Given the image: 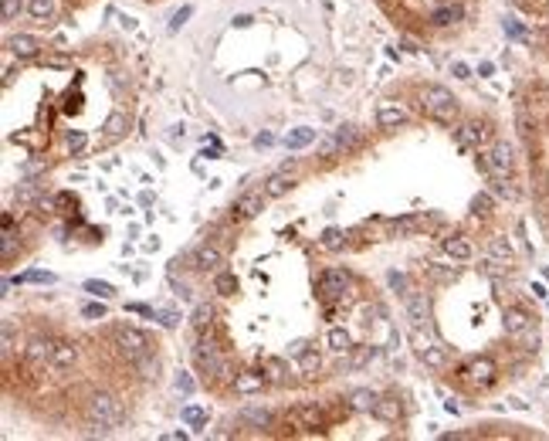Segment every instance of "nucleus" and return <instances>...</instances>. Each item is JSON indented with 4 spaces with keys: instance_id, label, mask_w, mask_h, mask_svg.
Wrapping results in <instances>:
<instances>
[{
    "instance_id": "052dcab7",
    "label": "nucleus",
    "mask_w": 549,
    "mask_h": 441,
    "mask_svg": "<svg viewBox=\"0 0 549 441\" xmlns=\"http://www.w3.org/2000/svg\"><path fill=\"white\" fill-rule=\"evenodd\" d=\"M234 24H237V28H248V24H251V17H248V14H237Z\"/></svg>"
},
{
    "instance_id": "f3484780",
    "label": "nucleus",
    "mask_w": 549,
    "mask_h": 441,
    "mask_svg": "<svg viewBox=\"0 0 549 441\" xmlns=\"http://www.w3.org/2000/svg\"><path fill=\"white\" fill-rule=\"evenodd\" d=\"M292 190V177H288V170H278L268 177V184H265V194L268 197H285Z\"/></svg>"
},
{
    "instance_id": "cd10ccee",
    "label": "nucleus",
    "mask_w": 549,
    "mask_h": 441,
    "mask_svg": "<svg viewBox=\"0 0 549 441\" xmlns=\"http://www.w3.org/2000/svg\"><path fill=\"white\" fill-rule=\"evenodd\" d=\"M329 350L350 353V350H353V346H350V333H346V329H329Z\"/></svg>"
},
{
    "instance_id": "5701e85b",
    "label": "nucleus",
    "mask_w": 549,
    "mask_h": 441,
    "mask_svg": "<svg viewBox=\"0 0 549 441\" xmlns=\"http://www.w3.org/2000/svg\"><path fill=\"white\" fill-rule=\"evenodd\" d=\"M292 421H302L306 428H322V411L312 407V404H306V407L292 411Z\"/></svg>"
},
{
    "instance_id": "4be33fe9",
    "label": "nucleus",
    "mask_w": 549,
    "mask_h": 441,
    "mask_svg": "<svg viewBox=\"0 0 549 441\" xmlns=\"http://www.w3.org/2000/svg\"><path fill=\"white\" fill-rule=\"evenodd\" d=\"M126 129H129V119H126V112H112L106 126H102V133H106V139H119V136H126Z\"/></svg>"
},
{
    "instance_id": "0eeeda50",
    "label": "nucleus",
    "mask_w": 549,
    "mask_h": 441,
    "mask_svg": "<svg viewBox=\"0 0 549 441\" xmlns=\"http://www.w3.org/2000/svg\"><path fill=\"white\" fill-rule=\"evenodd\" d=\"M194 360H197V366H203V370H221V373H228V366L221 363V353H217V343H214L210 336H200V340H197Z\"/></svg>"
},
{
    "instance_id": "e433bc0d",
    "label": "nucleus",
    "mask_w": 549,
    "mask_h": 441,
    "mask_svg": "<svg viewBox=\"0 0 549 441\" xmlns=\"http://www.w3.org/2000/svg\"><path fill=\"white\" fill-rule=\"evenodd\" d=\"M28 10H31L38 21H44V17H51L54 3H51V0H28Z\"/></svg>"
},
{
    "instance_id": "9b49d317",
    "label": "nucleus",
    "mask_w": 549,
    "mask_h": 441,
    "mask_svg": "<svg viewBox=\"0 0 549 441\" xmlns=\"http://www.w3.org/2000/svg\"><path fill=\"white\" fill-rule=\"evenodd\" d=\"M75 360H79V350H75V343H54V353H51V370H68V366H75Z\"/></svg>"
},
{
    "instance_id": "7ed1b4c3",
    "label": "nucleus",
    "mask_w": 549,
    "mask_h": 441,
    "mask_svg": "<svg viewBox=\"0 0 549 441\" xmlns=\"http://www.w3.org/2000/svg\"><path fill=\"white\" fill-rule=\"evenodd\" d=\"M112 343H116V350L129 363H136L139 357H146V353H150V340H146V333H143V329H136V326H126V322L112 329Z\"/></svg>"
},
{
    "instance_id": "2eb2a0df",
    "label": "nucleus",
    "mask_w": 549,
    "mask_h": 441,
    "mask_svg": "<svg viewBox=\"0 0 549 441\" xmlns=\"http://www.w3.org/2000/svg\"><path fill=\"white\" fill-rule=\"evenodd\" d=\"M51 353H54V343L51 340H31L28 343V360L34 363V366H44V363H51Z\"/></svg>"
},
{
    "instance_id": "a211bd4d",
    "label": "nucleus",
    "mask_w": 549,
    "mask_h": 441,
    "mask_svg": "<svg viewBox=\"0 0 549 441\" xmlns=\"http://www.w3.org/2000/svg\"><path fill=\"white\" fill-rule=\"evenodd\" d=\"M417 357L428 363V366H434V370H441V366H444V350H441V346H434V343L417 340Z\"/></svg>"
},
{
    "instance_id": "bb28decb",
    "label": "nucleus",
    "mask_w": 549,
    "mask_h": 441,
    "mask_svg": "<svg viewBox=\"0 0 549 441\" xmlns=\"http://www.w3.org/2000/svg\"><path fill=\"white\" fill-rule=\"evenodd\" d=\"M444 251H448L455 262H468L471 258V244L465 238H448L444 241Z\"/></svg>"
},
{
    "instance_id": "1a4fd4ad",
    "label": "nucleus",
    "mask_w": 549,
    "mask_h": 441,
    "mask_svg": "<svg viewBox=\"0 0 549 441\" xmlns=\"http://www.w3.org/2000/svg\"><path fill=\"white\" fill-rule=\"evenodd\" d=\"M502 326H506V333H509V336H522V333H529V329H532V316H529L522 306H509V309H506V316H502Z\"/></svg>"
},
{
    "instance_id": "393cba45",
    "label": "nucleus",
    "mask_w": 549,
    "mask_h": 441,
    "mask_svg": "<svg viewBox=\"0 0 549 441\" xmlns=\"http://www.w3.org/2000/svg\"><path fill=\"white\" fill-rule=\"evenodd\" d=\"M380 401V394H373V391H353L350 394V407L353 411H373Z\"/></svg>"
},
{
    "instance_id": "f257e3e1",
    "label": "nucleus",
    "mask_w": 549,
    "mask_h": 441,
    "mask_svg": "<svg viewBox=\"0 0 549 441\" xmlns=\"http://www.w3.org/2000/svg\"><path fill=\"white\" fill-rule=\"evenodd\" d=\"M85 421H88L92 431L109 435V431H116L119 421H122V407H119V401L112 394H92L88 407H85Z\"/></svg>"
},
{
    "instance_id": "c756f323",
    "label": "nucleus",
    "mask_w": 549,
    "mask_h": 441,
    "mask_svg": "<svg viewBox=\"0 0 549 441\" xmlns=\"http://www.w3.org/2000/svg\"><path fill=\"white\" fill-rule=\"evenodd\" d=\"M319 366H322V357H319L315 350H306V353L299 357V370H302L306 377H312V373L319 370Z\"/></svg>"
},
{
    "instance_id": "6e6d98bb",
    "label": "nucleus",
    "mask_w": 549,
    "mask_h": 441,
    "mask_svg": "<svg viewBox=\"0 0 549 441\" xmlns=\"http://www.w3.org/2000/svg\"><path fill=\"white\" fill-rule=\"evenodd\" d=\"M306 350H309V343H306V340H295V343L288 346V357H302Z\"/></svg>"
},
{
    "instance_id": "4d7b16f0",
    "label": "nucleus",
    "mask_w": 549,
    "mask_h": 441,
    "mask_svg": "<svg viewBox=\"0 0 549 441\" xmlns=\"http://www.w3.org/2000/svg\"><path fill=\"white\" fill-rule=\"evenodd\" d=\"M451 72H455V79H471V68H468V65H461V61H455V65H451Z\"/></svg>"
},
{
    "instance_id": "2f4dec72",
    "label": "nucleus",
    "mask_w": 549,
    "mask_h": 441,
    "mask_svg": "<svg viewBox=\"0 0 549 441\" xmlns=\"http://www.w3.org/2000/svg\"><path fill=\"white\" fill-rule=\"evenodd\" d=\"M343 241H346V235H343L339 228H326V231H322V248H329V251H339Z\"/></svg>"
},
{
    "instance_id": "de8ad7c7",
    "label": "nucleus",
    "mask_w": 549,
    "mask_h": 441,
    "mask_svg": "<svg viewBox=\"0 0 549 441\" xmlns=\"http://www.w3.org/2000/svg\"><path fill=\"white\" fill-rule=\"evenodd\" d=\"M177 391H183V394H194V391H197L194 377H190V373H183V370H180V377H177Z\"/></svg>"
},
{
    "instance_id": "864d4df0",
    "label": "nucleus",
    "mask_w": 549,
    "mask_h": 441,
    "mask_svg": "<svg viewBox=\"0 0 549 441\" xmlns=\"http://www.w3.org/2000/svg\"><path fill=\"white\" fill-rule=\"evenodd\" d=\"M414 228H417V221L407 217V221H397V224H393V235H407V231H414Z\"/></svg>"
},
{
    "instance_id": "5fc2aeb1",
    "label": "nucleus",
    "mask_w": 549,
    "mask_h": 441,
    "mask_svg": "<svg viewBox=\"0 0 549 441\" xmlns=\"http://www.w3.org/2000/svg\"><path fill=\"white\" fill-rule=\"evenodd\" d=\"M126 309H129V313H143V316H157V309H150V306H143V302H129Z\"/></svg>"
},
{
    "instance_id": "20e7f679",
    "label": "nucleus",
    "mask_w": 549,
    "mask_h": 441,
    "mask_svg": "<svg viewBox=\"0 0 549 441\" xmlns=\"http://www.w3.org/2000/svg\"><path fill=\"white\" fill-rule=\"evenodd\" d=\"M465 377H468L471 387H478V391H485V387H492L495 384V377H499V366L492 357H478V360H471L465 366Z\"/></svg>"
},
{
    "instance_id": "423d86ee",
    "label": "nucleus",
    "mask_w": 549,
    "mask_h": 441,
    "mask_svg": "<svg viewBox=\"0 0 549 441\" xmlns=\"http://www.w3.org/2000/svg\"><path fill=\"white\" fill-rule=\"evenodd\" d=\"M346 288H350V275H346L343 268H329V272H322V279H319V295H322L326 302L339 299Z\"/></svg>"
},
{
    "instance_id": "a878e982",
    "label": "nucleus",
    "mask_w": 549,
    "mask_h": 441,
    "mask_svg": "<svg viewBox=\"0 0 549 441\" xmlns=\"http://www.w3.org/2000/svg\"><path fill=\"white\" fill-rule=\"evenodd\" d=\"M373 414L383 418V421H397V418H400V401H397V398H380L377 407H373Z\"/></svg>"
},
{
    "instance_id": "a18cd8bd",
    "label": "nucleus",
    "mask_w": 549,
    "mask_h": 441,
    "mask_svg": "<svg viewBox=\"0 0 549 441\" xmlns=\"http://www.w3.org/2000/svg\"><path fill=\"white\" fill-rule=\"evenodd\" d=\"M373 357H377V350H373V346H363L359 353H353V360H350V366H363V363H370Z\"/></svg>"
},
{
    "instance_id": "dca6fc26",
    "label": "nucleus",
    "mask_w": 549,
    "mask_h": 441,
    "mask_svg": "<svg viewBox=\"0 0 549 441\" xmlns=\"http://www.w3.org/2000/svg\"><path fill=\"white\" fill-rule=\"evenodd\" d=\"M288 150H306V146H312L315 143V129L309 126H299V129H292V133H285V139H281Z\"/></svg>"
},
{
    "instance_id": "f8f14e48",
    "label": "nucleus",
    "mask_w": 549,
    "mask_h": 441,
    "mask_svg": "<svg viewBox=\"0 0 549 441\" xmlns=\"http://www.w3.org/2000/svg\"><path fill=\"white\" fill-rule=\"evenodd\" d=\"M224 262V255L214 248V244H200L194 251V268H200V272H210V268H217Z\"/></svg>"
},
{
    "instance_id": "13d9d810",
    "label": "nucleus",
    "mask_w": 549,
    "mask_h": 441,
    "mask_svg": "<svg viewBox=\"0 0 549 441\" xmlns=\"http://www.w3.org/2000/svg\"><path fill=\"white\" fill-rule=\"evenodd\" d=\"M272 143H274L272 133H261V136H254V146H258V150H265V146H272Z\"/></svg>"
},
{
    "instance_id": "4c0bfd02",
    "label": "nucleus",
    "mask_w": 549,
    "mask_h": 441,
    "mask_svg": "<svg viewBox=\"0 0 549 441\" xmlns=\"http://www.w3.org/2000/svg\"><path fill=\"white\" fill-rule=\"evenodd\" d=\"M244 421H251V424H258V428H268V424H272V414L251 407V411H244Z\"/></svg>"
},
{
    "instance_id": "49530a36",
    "label": "nucleus",
    "mask_w": 549,
    "mask_h": 441,
    "mask_svg": "<svg viewBox=\"0 0 549 441\" xmlns=\"http://www.w3.org/2000/svg\"><path fill=\"white\" fill-rule=\"evenodd\" d=\"M81 316H85V320H106V306H102V302H92V306L81 309Z\"/></svg>"
},
{
    "instance_id": "b1692460",
    "label": "nucleus",
    "mask_w": 549,
    "mask_h": 441,
    "mask_svg": "<svg viewBox=\"0 0 549 441\" xmlns=\"http://www.w3.org/2000/svg\"><path fill=\"white\" fill-rule=\"evenodd\" d=\"M455 21H461V7L455 3V7H437L431 14V24L437 28H448V24H455Z\"/></svg>"
},
{
    "instance_id": "412c9836",
    "label": "nucleus",
    "mask_w": 549,
    "mask_h": 441,
    "mask_svg": "<svg viewBox=\"0 0 549 441\" xmlns=\"http://www.w3.org/2000/svg\"><path fill=\"white\" fill-rule=\"evenodd\" d=\"M261 384H265V377H261V373H237V377H234V391H237V394H254V391H261Z\"/></svg>"
},
{
    "instance_id": "6e6552de",
    "label": "nucleus",
    "mask_w": 549,
    "mask_h": 441,
    "mask_svg": "<svg viewBox=\"0 0 549 441\" xmlns=\"http://www.w3.org/2000/svg\"><path fill=\"white\" fill-rule=\"evenodd\" d=\"M265 197H268V194H261V190H244V194L231 204V214H234L237 221H251V217H258V214H261Z\"/></svg>"
},
{
    "instance_id": "8fccbe9b",
    "label": "nucleus",
    "mask_w": 549,
    "mask_h": 441,
    "mask_svg": "<svg viewBox=\"0 0 549 441\" xmlns=\"http://www.w3.org/2000/svg\"><path fill=\"white\" fill-rule=\"evenodd\" d=\"M336 150H343V143H339L336 136H329V139L322 143V150H319V153H322V157H336Z\"/></svg>"
},
{
    "instance_id": "4468645a",
    "label": "nucleus",
    "mask_w": 549,
    "mask_h": 441,
    "mask_svg": "<svg viewBox=\"0 0 549 441\" xmlns=\"http://www.w3.org/2000/svg\"><path fill=\"white\" fill-rule=\"evenodd\" d=\"M7 48H10L17 58H34L41 51V41L31 38V35H14V38H7Z\"/></svg>"
},
{
    "instance_id": "ddd939ff",
    "label": "nucleus",
    "mask_w": 549,
    "mask_h": 441,
    "mask_svg": "<svg viewBox=\"0 0 549 441\" xmlns=\"http://www.w3.org/2000/svg\"><path fill=\"white\" fill-rule=\"evenodd\" d=\"M488 122H481V119H471V122H465L461 126V143L465 146H481L485 139H488Z\"/></svg>"
},
{
    "instance_id": "ea45409f",
    "label": "nucleus",
    "mask_w": 549,
    "mask_h": 441,
    "mask_svg": "<svg viewBox=\"0 0 549 441\" xmlns=\"http://www.w3.org/2000/svg\"><path fill=\"white\" fill-rule=\"evenodd\" d=\"M153 320L159 322V326H166V329H177L180 326V316L173 313V309H157V316Z\"/></svg>"
},
{
    "instance_id": "37998d69",
    "label": "nucleus",
    "mask_w": 549,
    "mask_h": 441,
    "mask_svg": "<svg viewBox=\"0 0 549 441\" xmlns=\"http://www.w3.org/2000/svg\"><path fill=\"white\" fill-rule=\"evenodd\" d=\"M17 282H44V285H51V282H54V275H51V272H24V275H17Z\"/></svg>"
},
{
    "instance_id": "7c9ffc66",
    "label": "nucleus",
    "mask_w": 549,
    "mask_h": 441,
    "mask_svg": "<svg viewBox=\"0 0 549 441\" xmlns=\"http://www.w3.org/2000/svg\"><path fill=\"white\" fill-rule=\"evenodd\" d=\"M210 322H214V309H210V306H197L194 309V329L197 333L210 329Z\"/></svg>"
},
{
    "instance_id": "a19ab883",
    "label": "nucleus",
    "mask_w": 549,
    "mask_h": 441,
    "mask_svg": "<svg viewBox=\"0 0 549 441\" xmlns=\"http://www.w3.org/2000/svg\"><path fill=\"white\" fill-rule=\"evenodd\" d=\"M492 207H495V197H492V194H478V197L471 201V210H475V214H488Z\"/></svg>"
},
{
    "instance_id": "c9c22d12",
    "label": "nucleus",
    "mask_w": 549,
    "mask_h": 441,
    "mask_svg": "<svg viewBox=\"0 0 549 441\" xmlns=\"http://www.w3.org/2000/svg\"><path fill=\"white\" fill-rule=\"evenodd\" d=\"M387 282H390V288L393 292H400V295H407L414 285H410V279L403 275V272H387Z\"/></svg>"
},
{
    "instance_id": "3c124183",
    "label": "nucleus",
    "mask_w": 549,
    "mask_h": 441,
    "mask_svg": "<svg viewBox=\"0 0 549 441\" xmlns=\"http://www.w3.org/2000/svg\"><path fill=\"white\" fill-rule=\"evenodd\" d=\"M21 10V0H3V21H14Z\"/></svg>"
},
{
    "instance_id": "c03bdc74",
    "label": "nucleus",
    "mask_w": 549,
    "mask_h": 441,
    "mask_svg": "<svg viewBox=\"0 0 549 441\" xmlns=\"http://www.w3.org/2000/svg\"><path fill=\"white\" fill-rule=\"evenodd\" d=\"M10 350H14V322L3 320V357H10Z\"/></svg>"
},
{
    "instance_id": "9d476101",
    "label": "nucleus",
    "mask_w": 549,
    "mask_h": 441,
    "mask_svg": "<svg viewBox=\"0 0 549 441\" xmlns=\"http://www.w3.org/2000/svg\"><path fill=\"white\" fill-rule=\"evenodd\" d=\"M403 306H407V316H410V322L414 326H421V322H428V316H431V306H428V295L424 292H407L403 295Z\"/></svg>"
},
{
    "instance_id": "603ef678",
    "label": "nucleus",
    "mask_w": 549,
    "mask_h": 441,
    "mask_svg": "<svg viewBox=\"0 0 549 441\" xmlns=\"http://www.w3.org/2000/svg\"><path fill=\"white\" fill-rule=\"evenodd\" d=\"M506 35H509V38H522L526 31H522V24H519L515 17H506Z\"/></svg>"
},
{
    "instance_id": "bf43d9fd",
    "label": "nucleus",
    "mask_w": 549,
    "mask_h": 441,
    "mask_svg": "<svg viewBox=\"0 0 549 441\" xmlns=\"http://www.w3.org/2000/svg\"><path fill=\"white\" fill-rule=\"evenodd\" d=\"M79 102H81V95H75V99H68V102H65V112H79V109H81Z\"/></svg>"
},
{
    "instance_id": "39448f33",
    "label": "nucleus",
    "mask_w": 549,
    "mask_h": 441,
    "mask_svg": "<svg viewBox=\"0 0 549 441\" xmlns=\"http://www.w3.org/2000/svg\"><path fill=\"white\" fill-rule=\"evenodd\" d=\"M512 163H515V150H512V143H506V139L492 143V150H488V173H492V177H509Z\"/></svg>"
},
{
    "instance_id": "6ab92c4d",
    "label": "nucleus",
    "mask_w": 549,
    "mask_h": 441,
    "mask_svg": "<svg viewBox=\"0 0 549 441\" xmlns=\"http://www.w3.org/2000/svg\"><path fill=\"white\" fill-rule=\"evenodd\" d=\"M377 122H380L383 129H393V126H403V122H407V112H403L400 106H380Z\"/></svg>"
},
{
    "instance_id": "f03ea898",
    "label": "nucleus",
    "mask_w": 549,
    "mask_h": 441,
    "mask_svg": "<svg viewBox=\"0 0 549 441\" xmlns=\"http://www.w3.org/2000/svg\"><path fill=\"white\" fill-rule=\"evenodd\" d=\"M421 102H424V112L434 122H441V126H451V122L458 119V99L444 85H428L424 95H421Z\"/></svg>"
},
{
    "instance_id": "aec40b11",
    "label": "nucleus",
    "mask_w": 549,
    "mask_h": 441,
    "mask_svg": "<svg viewBox=\"0 0 549 441\" xmlns=\"http://www.w3.org/2000/svg\"><path fill=\"white\" fill-rule=\"evenodd\" d=\"M488 255H492L495 262H512V258H515V251H512V244L506 235H495V238L488 241Z\"/></svg>"
},
{
    "instance_id": "473e14b6",
    "label": "nucleus",
    "mask_w": 549,
    "mask_h": 441,
    "mask_svg": "<svg viewBox=\"0 0 549 441\" xmlns=\"http://www.w3.org/2000/svg\"><path fill=\"white\" fill-rule=\"evenodd\" d=\"M85 292H92V295H99V299H112V295H116V288H112L109 282H99V279L85 282Z\"/></svg>"
},
{
    "instance_id": "72a5a7b5",
    "label": "nucleus",
    "mask_w": 549,
    "mask_h": 441,
    "mask_svg": "<svg viewBox=\"0 0 549 441\" xmlns=\"http://www.w3.org/2000/svg\"><path fill=\"white\" fill-rule=\"evenodd\" d=\"M214 288H217L221 295H234V292H237V279L231 275V272H221V275L214 279Z\"/></svg>"
},
{
    "instance_id": "79ce46f5",
    "label": "nucleus",
    "mask_w": 549,
    "mask_h": 441,
    "mask_svg": "<svg viewBox=\"0 0 549 441\" xmlns=\"http://www.w3.org/2000/svg\"><path fill=\"white\" fill-rule=\"evenodd\" d=\"M85 143H88V136H85L81 129H72V133H68V150H72V153H81Z\"/></svg>"
},
{
    "instance_id": "09e8293b",
    "label": "nucleus",
    "mask_w": 549,
    "mask_h": 441,
    "mask_svg": "<svg viewBox=\"0 0 549 441\" xmlns=\"http://www.w3.org/2000/svg\"><path fill=\"white\" fill-rule=\"evenodd\" d=\"M332 136H336V139L343 143V150H346V146H353V143H356V133H353V129H350V126H343V129H336Z\"/></svg>"
},
{
    "instance_id": "58836bf2",
    "label": "nucleus",
    "mask_w": 549,
    "mask_h": 441,
    "mask_svg": "<svg viewBox=\"0 0 549 441\" xmlns=\"http://www.w3.org/2000/svg\"><path fill=\"white\" fill-rule=\"evenodd\" d=\"M190 17H194V7H190V3H187V7H180V10L173 14V21H170V31H180Z\"/></svg>"
},
{
    "instance_id": "c85d7f7f",
    "label": "nucleus",
    "mask_w": 549,
    "mask_h": 441,
    "mask_svg": "<svg viewBox=\"0 0 549 441\" xmlns=\"http://www.w3.org/2000/svg\"><path fill=\"white\" fill-rule=\"evenodd\" d=\"M492 190H495V197H506V201H515V197H519V190L512 187L509 177H495V180H492Z\"/></svg>"
},
{
    "instance_id": "f704fd0d",
    "label": "nucleus",
    "mask_w": 549,
    "mask_h": 441,
    "mask_svg": "<svg viewBox=\"0 0 549 441\" xmlns=\"http://www.w3.org/2000/svg\"><path fill=\"white\" fill-rule=\"evenodd\" d=\"M180 418H183V424H207V411H203V407H194V404L183 407Z\"/></svg>"
}]
</instances>
